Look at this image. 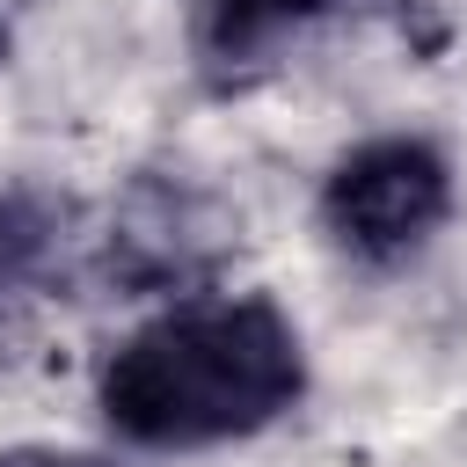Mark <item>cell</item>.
I'll return each instance as SVG.
<instances>
[{"instance_id":"obj_1","label":"cell","mask_w":467,"mask_h":467,"mask_svg":"<svg viewBox=\"0 0 467 467\" xmlns=\"http://www.w3.org/2000/svg\"><path fill=\"white\" fill-rule=\"evenodd\" d=\"M306 394V343L263 292H204L146 314L95 372V409L124 445L204 452L270 431Z\"/></svg>"},{"instance_id":"obj_2","label":"cell","mask_w":467,"mask_h":467,"mask_svg":"<svg viewBox=\"0 0 467 467\" xmlns=\"http://www.w3.org/2000/svg\"><path fill=\"white\" fill-rule=\"evenodd\" d=\"M452 161L416 131L358 139L321 175V234L358 263H401L452 219Z\"/></svg>"},{"instance_id":"obj_3","label":"cell","mask_w":467,"mask_h":467,"mask_svg":"<svg viewBox=\"0 0 467 467\" xmlns=\"http://www.w3.org/2000/svg\"><path fill=\"white\" fill-rule=\"evenodd\" d=\"M343 0H197V36L212 58H255L263 44L321 22Z\"/></svg>"},{"instance_id":"obj_4","label":"cell","mask_w":467,"mask_h":467,"mask_svg":"<svg viewBox=\"0 0 467 467\" xmlns=\"http://www.w3.org/2000/svg\"><path fill=\"white\" fill-rule=\"evenodd\" d=\"M51 248V219L36 197H0V285H22Z\"/></svg>"},{"instance_id":"obj_5","label":"cell","mask_w":467,"mask_h":467,"mask_svg":"<svg viewBox=\"0 0 467 467\" xmlns=\"http://www.w3.org/2000/svg\"><path fill=\"white\" fill-rule=\"evenodd\" d=\"M0 467H109L102 452H73V445H7Z\"/></svg>"},{"instance_id":"obj_6","label":"cell","mask_w":467,"mask_h":467,"mask_svg":"<svg viewBox=\"0 0 467 467\" xmlns=\"http://www.w3.org/2000/svg\"><path fill=\"white\" fill-rule=\"evenodd\" d=\"M0 58H7V22H0Z\"/></svg>"}]
</instances>
